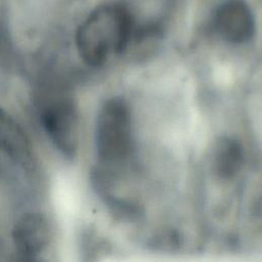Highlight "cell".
I'll return each mask as SVG.
<instances>
[{
	"label": "cell",
	"mask_w": 262,
	"mask_h": 262,
	"mask_svg": "<svg viewBox=\"0 0 262 262\" xmlns=\"http://www.w3.org/2000/svg\"><path fill=\"white\" fill-rule=\"evenodd\" d=\"M43 128L59 152L73 159L79 146L80 120L75 100L70 96H59L49 100L41 111Z\"/></svg>",
	"instance_id": "3"
},
{
	"label": "cell",
	"mask_w": 262,
	"mask_h": 262,
	"mask_svg": "<svg viewBox=\"0 0 262 262\" xmlns=\"http://www.w3.org/2000/svg\"><path fill=\"white\" fill-rule=\"evenodd\" d=\"M12 239L18 257L37 258L50 242L47 219L37 212L21 215L13 225Z\"/></svg>",
	"instance_id": "5"
},
{
	"label": "cell",
	"mask_w": 262,
	"mask_h": 262,
	"mask_svg": "<svg viewBox=\"0 0 262 262\" xmlns=\"http://www.w3.org/2000/svg\"><path fill=\"white\" fill-rule=\"evenodd\" d=\"M244 163V149L239 141L232 137H221L217 141L213 155V169L222 179L235 176Z\"/></svg>",
	"instance_id": "7"
},
{
	"label": "cell",
	"mask_w": 262,
	"mask_h": 262,
	"mask_svg": "<svg viewBox=\"0 0 262 262\" xmlns=\"http://www.w3.org/2000/svg\"><path fill=\"white\" fill-rule=\"evenodd\" d=\"M18 262H37V258H28V257H18Z\"/></svg>",
	"instance_id": "8"
},
{
	"label": "cell",
	"mask_w": 262,
	"mask_h": 262,
	"mask_svg": "<svg viewBox=\"0 0 262 262\" xmlns=\"http://www.w3.org/2000/svg\"><path fill=\"white\" fill-rule=\"evenodd\" d=\"M95 150L100 164L124 162L132 149V120L128 103L112 97L101 105L95 124Z\"/></svg>",
	"instance_id": "2"
},
{
	"label": "cell",
	"mask_w": 262,
	"mask_h": 262,
	"mask_svg": "<svg viewBox=\"0 0 262 262\" xmlns=\"http://www.w3.org/2000/svg\"><path fill=\"white\" fill-rule=\"evenodd\" d=\"M217 34L231 44H244L255 34V18L245 0H224L213 17Z\"/></svg>",
	"instance_id": "4"
},
{
	"label": "cell",
	"mask_w": 262,
	"mask_h": 262,
	"mask_svg": "<svg viewBox=\"0 0 262 262\" xmlns=\"http://www.w3.org/2000/svg\"><path fill=\"white\" fill-rule=\"evenodd\" d=\"M133 32V19L126 5L104 3L93 9L76 32V45L90 67L103 64L113 54L125 50Z\"/></svg>",
	"instance_id": "1"
},
{
	"label": "cell",
	"mask_w": 262,
	"mask_h": 262,
	"mask_svg": "<svg viewBox=\"0 0 262 262\" xmlns=\"http://www.w3.org/2000/svg\"><path fill=\"white\" fill-rule=\"evenodd\" d=\"M0 152L15 164L30 169L33 166L32 145L23 127L0 106Z\"/></svg>",
	"instance_id": "6"
}]
</instances>
